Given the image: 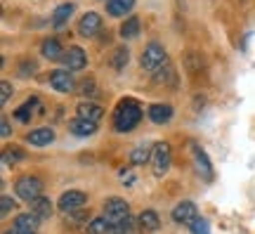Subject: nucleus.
Wrapping results in <instances>:
<instances>
[{
  "label": "nucleus",
  "mask_w": 255,
  "mask_h": 234,
  "mask_svg": "<svg viewBox=\"0 0 255 234\" xmlns=\"http://www.w3.org/2000/svg\"><path fill=\"white\" fill-rule=\"evenodd\" d=\"M139 118H142V107L137 104L135 99L126 97L121 99L116 111H114V128L119 133H130L139 123Z\"/></svg>",
  "instance_id": "1"
},
{
  "label": "nucleus",
  "mask_w": 255,
  "mask_h": 234,
  "mask_svg": "<svg viewBox=\"0 0 255 234\" xmlns=\"http://www.w3.org/2000/svg\"><path fill=\"white\" fill-rule=\"evenodd\" d=\"M168 52H165V47L161 43H149L144 47V52H142V69L149 73H158L161 69L168 66Z\"/></svg>",
  "instance_id": "2"
},
{
  "label": "nucleus",
  "mask_w": 255,
  "mask_h": 234,
  "mask_svg": "<svg viewBox=\"0 0 255 234\" xmlns=\"http://www.w3.org/2000/svg\"><path fill=\"white\" fill-rule=\"evenodd\" d=\"M173 163V152H170V144L168 142H156L154 144V154H151V171L156 178H163L168 168Z\"/></svg>",
  "instance_id": "3"
},
{
  "label": "nucleus",
  "mask_w": 255,
  "mask_h": 234,
  "mask_svg": "<svg viewBox=\"0 0 255 234\" xmlns=\"http://www.w3.org/2000/svg\"><path fill=\"white\" fill-rule=\"evenodd\" d=\"M14 189H17V197L24 199V201H36L38 197H43V182L38 180V178H33V175H24V178H19L17 185H14Z\"/></svg>",
  "instance_id": "4"
},
{
  "label": "nucleus",
  "mask_w": 255,
  "mask_h": 234,
  "mask_svg": "<svg viewBox=\"0 0 255 234\" xmlns=\"http://www.w3.org/2000/svg\"><path fill=\"white\" fill-rule=\"evenodd\" d=\"M104 218L109 220L111 225L123 223L126 218H130V206H128V201H123V199H119V197L109 199V201L104 204Z\"/></svg>",
  "instance_id": "5"
},
{
  "label": "nucleus",
  "mask_w": 255,
  "mask_h": 234,
  "mask_svg": "<svg viewBox=\"0 0 255 234\" xmlns=\"http://www.w3.org/2000/svg\"><path fill=\"white\" fill-rule=\"evenodd\" d=\"M85 201H88V197L83 194V192H78V189H69V192H64L62 197H59V211L62 213H76V211H81L83 206H85Z\"/></svg>",
  "instance_id": "6"
},
{
  "label": "nucleus",
  "mask_w": 255,
  "mask_h": 234,
  "mask_svg": "<svg viewBox=\"0 0 255 234\" xmlns=\"http://www.w3.org/2000/svg\"><path fill=\"white\" fill-rule=\"evenodd\" d=\"M173 220L180 225H194L199 220V208L194 201H182L173 208Z\"/></svg>",
  "instance_id": "7"
},
{
  "label": "nucleus",
  "mask_w": 255,
  "mask_h": 234,
  "mask_svg": "<svg viewBox=\"0 0 255 234\" xmlns=\"http://www.w3.org/2000/svg\"><path fill=\"white\" fill-rule=\"evenodd\" d=\"M64 66L69 69V71H81V69H85V64H88V54H85V50L78 45H71L66 52H64Z\"/></svg>",
  "instance_id": "8"
},
{
  "label": "nucleus",
  "mask_w": 255,
  "mask_h": 234,
  "mask_svg": "<svg viewBox=\"0 0 255 234\" xmlns=\"http://www.w3.org/2000/svg\"><path fill=\"white\" fill-rule=\"evenodd\" d=\"M191 156H194V163H196V171L201 173L203 180H213V166H210L208 154L201 149L196 142H191Z\"/></svg>",
  "instance_id": "9"
},
{
  "label": "nucleus",
  "mask_w": 255,
  "mask_h": 234,
  "mask_svg": "<svg viewBox=\"0 0 255 234\" xmlns=\"http://www.w3.org/2000/svg\"><path fill=\"white\" fill-rule=\"evenodd\" d=\"M78 31H81L83 38L97 36V31H102V17L97 14V12H88V14H83L81 21H78Z\"/></svg>",
  "instance_id": "10"
},
{
  "label": "nucleus",
  "mask_w": 255,
  "mask_h": 234,
  "mask_svg": "<svg viewBox=\"0 0 255 234\" xmlns=\"http://www.w3.org/2000/svg\"><path fill=\"white\" fill-rule=\"evenodd\" d=\"M50 85L55 88L57 92H71L76 88V81H73L71 71H64V69H57L50 76Z\"/></svg>",
  "instance_id": "11"
},
{
  "label": "nucleus",
  "mask_w": 255,
  "mask_h": 234,
  "mask_svg": "<svg viewBox=\"0 0 255 234\" xmlns=\"http://www.w3.org/2000/svg\"><path fill=\"white\" fill-rule=\"evenodd\" d=\"M40 52H43V57L45 59H50V62H57V59H64V50L62 43L57 40V38H47V40H43V45H40Z\"/></svg>",
  "instance_id": "12"
},
{
  "label": "nucleus",
  "mask_w": 255,
  "mask_h": 234,
  "mask_svg": "<svg viewBox=\"0 0 255 234\" xmlns=\"http://www.w3.org/2000/svg\"><path fill=\"white\" fill-rule=\"evenodd\" d=\"M26 142L33 144V147H47V144L55 142V133L50 128H36L26 135Z\"/></svg>",
  "instance_id": "13"
},
{
  "label": "nucleus",
  "mask_w": 255,
  "mask_h": 234,
  "mask_svg": "<svg viewBox=\"0 0 255 234\" xmlns=\"http://www.w3.org/2000/svg\"><path fill=\"white\" fill-rule=\"evenodd\" d=\"M102 116H104V109H102L100 104H95V102H81V104H78V118H85V121L97 123Z\"/></svg>",
  "instance_id": "14"
},
{
  "label": "nucleus",
  "mask_w": 255,
  "mask_h": 234,
  "mask_svg": "<svg viewBox=\"0 0 255 234\" xmlns=\"http://www.w3.org/2000/svg\"><path fill=\"white\" fill-rule=\"evenodd\" d=\"M69 130H71V135H76V137H88V135H95L97 123L85 121V118H73L71 123H69Z\"/></svg>",
  "instance_id": "15"
},
{
  "label": "nucleus",
  "mask_w": 255,
  "mask_h": 234,
  "mask_svg": "<svg viewBox=\"0 0 255 234\" xmlns=\"http://www.w3.org/2000/svg\"><path fill=\"white\" fill-rule=\"evenodd\" d=\"M43 109H40V102H38L36 97H31L24 102V107H19L17 109V114L14 116L19 118V121H24V123H31V118L36 116V114H40Z\"/></svg>",
  "instance_id": "16"
},
{
  "label": "nucleus",
  "mask_w": 255,
  "mask_h": 234,
  "mask_svg": "<svg viewBox=\"0 0 255 234\" xmlns=\"http://www.w3.org/2000/svg\"><path fill=\"white\" fill-rule=\"evenodd\" d=\"M38 225H40V218L33 216V213H21L14 220V230L17 232H36Z\"/></svg>",
  "instance_id": "17"
},
{
  "label": "nucleus",
  "mask_w": 255,
  "mask_h": 234,
  "mask_svg": "<svg viewBox=\"0 0 255 234\" xmlns=\"http://www.w3.org/2000/svg\"><path fill=\"white\" fill-rule=\"evenodd\" d=\"M149 118L154 123H168L173 118V107L170 104H151L149 107Z\"/></svg>",
  "instance_id": "18"
},
{
  "label": "nucleus",
  "mask_w": 255,
  "mask_h": 234,
  "mask_svg": "<svg viewBox=\"0 0 255 234\" xmlns=\"http://www.w3.org/2000/svg\"><path fill=\"white\" fill-rule=\"evenodd\" d=\"M135 7V0H107V12L111 17H123Z\"/></svg>",
  "instance_id": "19"
},
{
  "label": "nucleus",
  "mask_w": 255,
  "mask_h": 234,
  "mask_svg": "<svg viewBox=\"0 0 255 234\" xmlns=\"http://www.w3.org/2000/svg\"><path fill=\"white\" fill-rule=\"evenodd\" d=\"M31 213L38 216L40 220H43V218H50L52 216V201L47 197H38L36 201H31Z\"/></svg>",
  "instance_id": "20"
},
{
  "label": "nucleus",
  "mask_w": 255,
  "mask_h": 234,
  "mask_svg": "<svg viewBox=\"0 0 255 234\" xmlns=\"http://www.w3.org/2000/svg\"><path fill=\"white\" fill-rule=\"evenodd\" d=\"M151 154H154V147H149V144H139V147H135L132 154H130V163H132V166H142V163L151 161Z\"/></svg>",
  "instance_id": "21"
},
{
  "label": "nucleus",
  "mask_w": 255,
  "mask_h": 234,
  "mask_svg": "<svg viewBox=\"0 0 255 234\" xmlns=\"http://www.w3.org/2000/svg\"><path fill=\"white\" fill-rule=\"evenodd\" d=\"M139 227L144 230V232H156L158 227H161V218L156 211H144L142 216H139Z\"/></svg>",
  "instance_id": "22"
},
{
  "label": "nucleus",
  "mask_w": 255,
  "mask_h": 234,
  "mask_svg": "<svg viewBox=\"0 0 255 234\" xmlns=\"http://www.w3.org/2000/svg\"><path fill=\"white\" fill-rule=\"evenodd\" d=\"M71 14H73V5H71V2H64V5H59V7L55 9V14H52V26L62 28L64 24L71 19Z\"/></svg>",
  "instance_id": "23"
},
{
  "label": "nucleus",
  "mask_w": 255,
  "mask_h": 234,
  "mask_svg": "<svg viewBox=\"0 0 255 234\" xmlns=\"http://www.w3.org/2000/svg\"><path fill=\"white\" fill-rule=\"evenodd\" d=\"M139 36V19L137 17H128L123 24H121V38H126V40H130V38H137Z\"/></svg>",
  "instance_id": "24"
},
{
  "label": "nucleus",
  "mask_w": 255,
  "mask_h": 234,
  "mask_svg": "<svg viewBox=\"0 0 255 234\" xmlns=\"http://www.w3.org/2000/svg\"><path fill=\"white\" fill-rule=\"evenodd\" d=\"M128 59H130V50H128L126 45H121L114 50V57H111V66L116 69V71H121V69H126Z\"/></svg>",
  "instance_id": "25"
},
{
  "label": "nucleus",
  "mask_w": 255,
  "mask_h": 234,
  "mask_svg": "<svg viewBox=\"0 0 255 234\" xmlns=\"http://www.w3.org/2000/svg\"><path fill=\"white\" fill-rule=\"evenodd\" d=\"M109 227H111V223L107 218H95V220H90V225H88V234H109Z\"/></svg>",
  "instance_id": "26"
},
{
  "label": "nucleus",
  "mask_w": 255,
  "mask_h": 234,
  "mask_svg": "<svg viewBox=\"0 0 255 234\" xmlns=\"http://www.w3.org/2000/svg\"><path fill=\"white\" fill-rule=\"evenodd\" d=\"M109 234H135V220H132V218H126L123 223L111 225L109 227Z\"/></svg>",
  "instance_id": "27"
},
{
  "label": "nucleus",
  "mask_w": 255,
  "mask_h": 234,
  "mask_svg": "<svg viewBox=\"0 0 255 234\" xmlns=\"http://www.w3.org/2000/svg\"><path fill=\"white\" fill-rule=\"evenodd\" d=\"M19 161H24V152L21 149H7L2 154V163L5 166H17Z\"/></svg>",
  "instance_id": "28"
},
{
  "label": "nucleus",
  "mask_w": 255,
  "mask_h": 234,
  "mask_svg": "<svg viewBox=\"0 0 255 234\" xmlns=\"http://www.w3.org/2000/svg\"><path fill=\"white\" fill-rule=\"evenodd\" d=\"M156 81L158 83H170V85H175V69L168 64L165 69H161V71L156 73Z\"/></svg>",
  "instance_id": "29"
},
{
  "label": "nucleus",
  "mask_w": 255,
  "mask_h": 234,
  "mask_svg": "<svg viewBox=\"0 0 255 234\" xmlns=\"http://www.w3.org/2000/svg\"><path fill=\"white\" fill-rule=\"evenodd\" d=\"M9 95H12V85L7 81H2L0 83V104H7Z\"/></svg>",
  "instance_id": "30"
},
{
  "label": "nucleus",
  "mask_w": 255,
  "mask_h": 234,
  "mask_svg": "<svg viewBox=\"0 0 255 234\" xmlns=\"http://www.w3.org/2000/svg\"><path fill=\"white\" fill-rule=\"evenodd\" d=\"M191 230H194V234H210V230H208V223L203 220V218H199L194 225H191Z\"/></svg>",
  "instance_id": "31"
},
{
  "label": "nucleus",
  "mask_w": 255,
  "mask_h": 234,
  "mask_svg": "<svg viewBox=\"0 0 255 234\" xmlns=\"http://www.w3.org/2000/svg\"><path fill=\"white\" fill-rule=\"evenodd\" d=\"M0 201H2V204H0V211H2V216H7L9 211L14 208V201H12V199H9V197H2V199H0Z\"/></svg>",
  "instance_id": "32"
},
{
  "label": "nucleus",
  "mask_w": 255,
  "mask_h": 234,
  "mask_svg": "<svg viewBox=\"0 0 255 234\" xmlns=\"http://www.w3.org/2000/svg\"><path fill=\"white\" fill-rule=\"evenodd\" d=\"M71 218H73V223H83V220H90V216H88V211H76V213H71Z\"/></svg>",
  "instance_id": "33"
},
{
  "label": "nucleus",
  "mask_w": 255,
  "mask_h": 234,
  "mask_svg": "<svg viewBox=\"0 0 255 234\" xmlns=\"http://www.w3.org/2000/svg\"><path fill=\"white\" fill-rule=\"evenodd\" d=\"M83 92H85V95H97V90H95V83L85 81V83H83Z\"/></svg>",
  "instance_id": "34"
},
{
  "label": "nucleus",
  "mask_w": 255,
  "mask_h": 234,
  "mask_svg": "<svg viewBox=\"0 0 255 234\" xmlns=\"http://www.w3.org/2000/svg\"><path fill=\"white\" fill-rule=\"evenodd\" d=\"M0 133H2V137H9V121L5 116H2V121H0Z\"/></svg>",
  "instance_id": "35"
},
{
  "label": "nucleus",
  "mask_w": 255,
  "mask_h": 234,
  "mask_svg": "<svg viewBox=\"0 0 255 234\" xmlns=\"http://www.w3.org/2000/svg\"><path fill=\"white\" fill-rule=\"evenodd\" d=\"M5 234H36V232H17V230H12V232H5Z\"/></svg>",
  "instance_id": "36"
}]
</instances>
